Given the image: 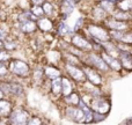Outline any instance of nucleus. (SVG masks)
<instances>
[{"instance_id": "nucleus-1", "label": "nucleus", "mask_w": 132, "mask_h": 125, "mask_svg": "<svg viewBox=\"0 0 132 125\" xmlns=\"http://www.w3.org/2000/svg\"><path fill=\"white\" fill-rule=\"evenodd\" d=\"M11 71L13 73L18 75H21V77H24V75L28 74V71H29V67L22 60H14V62L11 63Z\"/></svg>"}, {"instance_id": "nucleus-2", "label": "nucleus", "mask_w": 132, "mask_h": 125, "mask_svg": "<svg viewBox=\"0 0 132 125\" xmlns=\"http://www.w3.org/2000/svg\"><path fill=\"white\" fill-rule=\"evenodd\" d=\"M93 109L95 110V112L98 114H107L110 109V103L107 100H103V98H96L93 102Z\"/></svg>"}, {"instance_id": "nucleus-3", "label": "nucleus", "mask_w": 132, "mask_h": 125, "mask_svg": "<svg viewBox=\"0 0 132 125\" xmlns=\"http://www.w3.org/2000/svg\"><path fill=\"white\" fill-rule=\"evenodd\" d=\"M28 119V115L23 110H16L11 115V122L13 124H26Z\"/></svg>"}, {"instance_id": "nucleus-4", "label": "nucleus", "mask_w": 132, "mask_h": 125, "mask_svg": "<svg viewBox=\"0 0 132 125\" xmlns=\"http://www.w3.org/2000/svg\"><path fill=\"white\" fill-rule=\"evenodd\" d=\"M88 30H89V32H90V34L93 35L94 37H96V38H98V39L107 41V39L109 38V36H108V32L105 31V30H103L102 28H100V27L90 26V27L88 28Z\"/></svg>"}, {"instance_id": "nucleus-5", "label": "nucleus", "mask_w": 132, "mask_h": 125, "mask_svg": "<svg viewBox=\"0 0 132 125\" xmlns=\"http://www.w3.org/2000/svg\"><path fill=\"white\" fill-rule=\"evenodd\" d=\"M66 70H67L68 73L73 77V79H75L77 81H84L85 80V73L82 72L81 70L77 68L75 66H72V65H70V64H67V65H66Z\"/></svg>"}, {"instance_id": "nucleus-6", "label": "nucleus", "mask_w": 132, "mask_h": 125, "mask_svg": "<svg viewBox=\"0 0 132 125\" xmlns=\"http://www.w3.org/2000/svg\"><path fill=\"white\" fill-rule=\"evenodd\" d=\"M67 116L72 118L75 122H82L84 119V111L81 109H74V108H68L66 111Z\"/></svg>"}, {"instance_id": "nucleus-7", "label": "nucleus", "mask_w": 132, "mask_h": 125, "mask_svg": "<svg viewBox=\"0 0 132 125\" xmlns=\"http://www.w3.org/2000/svg\"><path fill=\"white\" fill-rule=\"evenodd\" d=\"M85 73H86L87 78L89 79V81H90L92 84H94V85L101 84V77L97 73L94 72L93 70H90V68H88V67H85Z\"/></svg>"}, {"instance_id": "nucleus-8", "label": "nucleus", "mask_w": 132, "mask_h": 125, "mask_svg": "<svg viewBox=\"0 0 132 125\" xmlns=\"http://www.w3.org/2000/svg\"><path fill=\"white\" fill-rule=\"evenodd\" d=\"M1 89H6V90L11 91V93L15 94V95H20V94H22V87L20 86V85H1Z\"/></svg>"}, {"instance_id": "nucleus-9", "label": "nucleus", "mask_w": 132, "mask_h": 125, "mask_svg": "<svg viewBox=\"0 0 132 125\" xmlns=\"http://www.w3.org/2000/svg\"><path fill=\"white\" fill-rule=\"evenodd\" d=\"M72 41H73V44H74L75 46H78V48H81V49H89L90 48L89 43L85 38H82L81 36H74Z\"/></svg>"}, {"instance_id": "nucleus-10", "label": "nucleus", "mask_w": 132, "mask_h": 125, "mask_svg": "<svg viewBox=\"0 0 132 125\" xmlns=\"http://www.w3.org/2000/svg\"><path fill=\"white\" fill-rule=\"evenodd\" d=\"M90 59L93 60V64H94V65H95L96 67H98L100 70H102V71H108V70H109V67H108V65L104 63V60L101 59V58H98L97 56L92 55V56H90Z\"/></svg>"}, {"instance_id": "nucleus-11", "label": "nucleus", "mask_w": 132, "mask_h": 125, "mask_svg": "<svg viewBox=\"0 0 132 125\" xmlns=\"http://www.w3.org/2000/svg\"><path fill=\"white\" fill-rule=\"evenodd\" d=\"M36 26L32 21L30 20H26V21H22V23L20 24V29L24 32H30V31H34Z\"/></svg>"}, {"instance_id": "nucleus-12", "label": "nucleus", "mask_w": 132, "mask_h": 125, "mask_svg": "<svg viewBox=\"0 0 132 125\" xmlns=\"http://www.w3.org/2000/svg\"><path fill=\"white\" fill-rule=\"evenodd\" d=\"M103 60L104 62H107L108 64H109L110 66H111L114 70L118 71L119 68H121V64H119L118 62H117L116 59H114V58L111 57V56H108V55H103Z\"/></svg>"}, {"instance_id": "nucleus-13", "label": "nucleus", "mask_w": 132, "mask_h": 125, "mask_svg": "<svg viewBox=\"0 0 132 125\" xmlns=\"http://www.w3.org/2000/svg\"><path fill=\"white\" fill-rule=\"evenodd\" d=\"M62 90L65 96L70 95L72 93V85L67 79H62Z\"/></svg>"}, {"instance_id": "nucleus-14", "label": "nucleus", "mask_w": 132, "mask_h": 125, "mask_svg": "<svg viewBox=\"0 0 132 125\" xmlns=\"http://www.w3.org/2000/svg\"><path fill=\"white\" fill-rule=\"evenodd\" d=\"M62 9H63V13H64L65 15L71 14L73 12V9H74V4H73V2H71L70 0H64L63 6H62Z\"/></svg>"}, {"instance_id": "nucleus-15", "label": "nucleus", "mask_w": 132, "mask_h": 125, "mask_svg": "<svg viewBox=\"0 0 132 125\" xmlns=\"http://www.w3.org/2000/svg\"><path fill=\"white\" fill-rule=\"evenodd\" d=\"M108 26H109L111 29H115V30H123L126 28V24L124 22H121V21H109V22L107 23Z\"/></svg>"}, {"instance_id": "nucleus-16", "label": "nucleus", "mask_w": 132, "mask_h": 125, "mask_svg": "<svg viewBox=\"0 0 132 125\" xmlns=\"http://www.w3.org/2000/svg\"><path fill=\"white\" fill-rule=\"evenodd\" d=\"M38 26L42 30H45V31L46 30H50L52 28V23H51V21L49 19H41L38 22Z\"/></svg>"}, {"instance_id": "nucleus-17", "label": "nucleus", "mask_w": 132, "mask_h": 125, "mask_svg": "<svg viewBox=\"0 0 132 125\" xmlns=\"http://www.w3.org/2000/svg\"><path fill=\"white\" fill-rule=\"evenodd\" d=\"M52 90L55 94H59L62 91V79L59 78H55V80L52 81Z\"/></svg>"}, {"instance_id": "nucleus-18", "label": "nucleus", "mask_w": 132, "mask_h": 125, "mask_svg": "<svg viewBox=\"0 0 132 125\" xmlns=\"http://www.w3.org/2000/svg\"><path fill=\"white\" fill-rule=\"evenodd\" d=\"M122 62H123V66L126 68H129L130 70L132 64H131V56L129 52H124L123 55H122Z\"/></svg>"}, {"instance_id": "nucleus-19", "label": "nucleus", "mask_w": 132, "mask_h": 125, "mask_svg": "<svg viewBox=\"0 0 132 125\" xmlns=\"http://www.w3.org/2000/svg\"><path fill=\"white\" fill-rule=\"evenodd\" d=\"M11 110V104L7 101H0V115H5Z\"/></svg>"}, {"instance_id": "nucleus-20", "label": "nucleus", "mask_w": 132, "mask_h": 125, "mask_svg": "<svg viewBox=\"0 0 132 125\" xmlns=\"http://www.w3.org/2000/svg\"><path fill=\"white\" fill-rule=\"evenodd\" d=\"M45 73H46V75H48L49 78H52V79L59 77V71L56 70L55 67H46Z\"/></svg>"}, {"instance_id": "nucleus-21", "label": "nucleus", "mask_w": 132, "mask_h": 125, "mask_svg": "<svg viewBox=\"0 0 132 125\" xmlns=\"http://www.w3.org/2000/svg\"><path fill=\"white\" fill-rule=\"evenodd\" d=\"M131 7H132V0H123V1L119 4V8L124 12L131 9Z\"/></svg>"}, {"instance_id": "nucleus-22", "label": "nucleus", "mask_w": 132, "mask_h": 125, "mask_svg": "<svg viewBox=\"0 0 132 125\" xmlns=\"http://www.w3.org/2000/svg\"><path fill=\"white\" fill-rule=\"evenodd\" d=\"M58 32H59L62 36H65V35H67L68 32H70V28H68V26L66 24V23H62V24L59 26Z\"/></svg>"}, {"instance_id": "nucleus-23", "label": "nucleus", "mask_w": 132, "mask_h": 125, "mask_svg": "<svg viewBox=\"0 0 132 125\" xmlns=\"http://www.w3.org/2000/svg\"><path fill=\"white\" fill-rule=\"evenodd\" d=\"M101 8L103 9V11H111L112 9V4L110 0H103L102 2H101Z\"/></svg>"}, {"instance_id": "nucleus-24", "label": "nucleus", "mask_w": 132, "mask_h": 125, "mask_svg": "<svg viewBox=\"0 0 132 125\" xmlns=\"http://www.w3.org/2000/svg\"><path fill=\"white\" fill-rule=\"evenodd\" d=\"M67 102L72 103V104H78L79 103V96L77 95V94H70V95H67Z\"/></svg>"}, {"instance_id": "nucleus-25", "label": "nucleus", "mask_w": 132, "mask_h": 125, "mask_svg": "<svg viewBox=\"0 0 132 125\" xmlns=\"http://www.w3.org/2000/svg\"><path fill=\"white\" fill-rule=\"evenodd\" d=\"M31 12H32V13H34L36 16H42V15H43V14H44L43 8H42V7H38V6H35V7H32Z\"/></svg>"}, {"instance_id": "nucleus-26", "label": "nucleus", "mask_w": 132, "mask_h": 125, "mask_svg": "<svg viewBox=\"0 0 132 125\" xmlns=\"http://www.w3.org/2000/svg\"><path fill=\"white\" fill-rule=\"evenodd\" d=\"M104 46H105V48H107L108 52H109V53H111L112 56H114V52H115V53L117 52L116 48H115V46L112 45V44H110V43H105V44H104Z\"/></svg>"}, {"instance_id": "nucleus-27", "label": "nucleus", "mask_w": 132, "mask_h": 125, "mask_svg": "<svg viewBox=\"0 0 132 125\" xmlns=\"http://www.w3.org/2000/svg\"><path fill=\"white\" fill-rule=\"evenodd\" d=\"M43 12L46 14H51L52 13V5L49 4V2H46V4H44L43 6Z\"/></svg>"}, {"instance_id": "nucleus-28", "label": "nucleus", "mask_w": 132, "mask_h": 125, "mask_svg": "<svg viewBox=\"0 0 132 125\" xmlns=\"http://www.w3.org/2000/svg\"><path fill=\"white\" fill-rule=\"evenodd\" d=\"M116 18L119 19V20H126V19L130 18V15H128V14H125V13H117Z\"/></svg>"}, {"instance_id": "nucleus-29", "label": "nucleus", "mask_w": 132, "mask_h": 125, "mask_svg": "<svg viewBox=\"0 0 132 125\" xmlns=\"http://www.w3.org/2000/svg\"><path fill=\"white\" fill-rule=\"evenodd\" d=\"M122 41H123V42H126V43H128V44H130L131 43V41H132V39H131V34H126V35H123V37H122Z\"/></svg>"}, {"instance_id": "nucleus-30", "label": "nucleus", "mask_w": 132, "mask_h": 125, "mask_svg": "<svg viewBox=\"0 0 132 125\" xmlns=\"http://www.w3.org/2000/svg\"><path fill=\"white\" fill-rule=\"evenodd\" d=\"M103 118H104V116L102 114H98V112H95V115H93V119H95L96 122L102 121Z\"/></svg>"}, {"instance_id": "nucleus-31", "label": "nucleus", "mask_w": 132, "mask_h": 125, "mask_svg": "<svg viewBox=\"0 0 132 125\" xmlns=\"http://www.w3.org/2000/svg\"><path fill=\"white\" fill-rule=\"evenodd\" d=\"M94 14H96L97 18H103V16H104V13H103L102 8H96L95 11H94Z\"/></svg>"}, {"instance_id": "nucleus-32", "label": "nucleus", "mask_w": 132, "mask_h": 125, "mask_svg": "<svg viewBox=\"0 0 132 125\" xmlns=\"http://www.w3.org/2000/svg\"><path fill=\"white\" fill-rule=\"evenodd\" d=\"M8 58H9V56L6 51H0V60H7Z\"/></svg>"}, {"instance_id": "nucleus-33", "label": "nucleus", "mask_w": 132, "mask_h": 125, "mask_svg": "<svg viewBox=\"0 0 132 125\" xmlns=\"http://www.w3.org/2000/svg\"><path fill=\"white\" fill-rule=\"evenodd\" d=\"M6 72H7L6 66H5L2 63H0V75H5L6 74Z\"/></svg>"}, {"instance_id": "nucleus-34", "label": "nucleus", "mask_w": 132, "mask_h": 125, "mask_svg": "<svg viewBox=\"0 0 132 125\" xmlns=\"http://www.w3.org/2000/svg\"><path fill=\"white\" fill-rule=\"evenodd\" d=\"M30 13H23L20 15V21H26V20H29L28 19V15H29Z\"/></svg>"}, {"instance_id": "nucleus-35", "label": "nucleus", "mask_w": 132, "mask_h": 125, "mask_svg": "<svg viewBox=\"0 0 132 125\" xmlns=\"http://www.w3.org/2000/svg\"><path fill=\"white\" fill-rule=\"evenodd\" d=\"M81 23H82V19H79V20H78V22L75 23V29H79V28L81 27Z\"/></svg>"}, {"instance_id": "nucleus-36", "label": "nucleus", "mask_w": 132, "mask_h": 125, "mask_svg": "<svg viewBox=\"0 0 132 125\" xmlns=\"http://www.w3.org/2000/svg\"><path fill=\"white\" fill-rule=\"evenodd\" d=\"M5 38H6V34H5V31L2 29H0V41L5 39Z\"/></svg>"}, {"instance_id": "nucleus-37", "label": "nucleus", "mask_w": 132, "mask_h": 125, "mask_svg": "<svg viewBox=\"0 0 132 125\" xmlns=\"http://www.w3.org/2000/svg\"><path fill=\"white\" fill-rule=\"evenodd\" d=\"M29 124H41V121H39L38 118H34L32 121L29 122Z\"/></svg>"}, {"instance_id": "nucleus-38", "label": "nucleus", "mask_w": 132, "mask_h": 125, "mask_svg": "<svg viewBox=\"0 0 132 125\" xmlns=\"http://www.w3.org/2000/svg\"><path fill=\"white\" fill-rule=\"evenodd\" d=\"M6 48L7 49H14L15 48V44L14 43H6Z\"/></svg>"}, {"instance_id": "nucleus-39", "label": "nucleus", "mask_w": 132, "mask_h": 125, "mask_svg": "<svg viewBox=\"0 0 132 125\" xmlns=\"http://www.w3.org/2000/svg\"><path fill=\"white\" fill-rule=\"evenodd\" d=\"M32 2H34V4H36V5H39L41 2H43V0H32Z\"/></svg>"}, {"instance_id": "nucleus-40", "label": "nucleus", "mask_w": 132, "mask_h": 125, "mask_svg": "<svg viewBox=\"0 0 132 125\" xmlns=\"http://www.w3.org/2000/svg\"><path fill=\"white\" fill-rule=\"evenodd\" d=\"M0 98H2V91L0 90Z\"/></svg>"}, {"instance_id": "nucleus-41", "label": "nucleus", "mask_w": 132, "mask_h": 125, "mask_svg": "<svg viewBox=\"0 0 132 125\" xmlns=\"http://www.w3.org/2000/svg\"><path fill=\"white\" fill-rule=\"evenodd\" d=\"M1 46H2V44H1V42H0V48H1Z\"/></svg>"}, {"instance_id": "nucleus-42", "label": "nucleus", "mask_w": 132, "mask_h": 125, "mask_svg": "<svg viewBox=\"0 0 132 125\" xmlns=\"http://www.w3.org/2000/svg\"><path fill=\"white\" fill-rule=\"evenodd\" d=\"M110 1H112V0H110Z\"/></svg>"}]
</instances>
